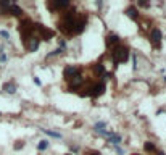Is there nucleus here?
I'll return each mask as SVG.
<instances>
[{"label": "nucleus", "mask_w": 166, "mask_h": 155, "mask_svg": "<svg viewBox=\"0 0 166 155\" xmlns=\"http://www.w3.org/2000/svg\"><path fill=\"white\" fill-rule=\"evenodd\" d=\"M143 149H145V152H156V147L153 142H150V140H147L145 145H143Z\"/></svg>", "instance_id": "obj_18"}, {"label": "nucleus", "mask_w": 166, "mask_h": 155, "mask_svg": "<svg viewBox=\"0 0 166 155\" xmlns=\"http://www.w3.org/2000/svg\"><path fill=\"white\" fill-rule=\"evenodd\" d=\"M132 155H139V153H132Z\"/></svg>", "instance_id": "obj_33"}, {"label": "nucleus", "mask_w": 166, "mask_h": 155, "mask_svg": "<svg viewBox=\"0 0 166 155\" xmlns=\"http://www.w3.org/2000/svg\"><path fill=\"white\" fill-rule=\"evenodd\" d=\"M44 132H45L47 136H52V137H56V139H60V137H61L60 132H53V131H48V129H44Z\"/></svg>", "instance_id": "obj_20"}, {"label": "nucleus", "mask_w": 166, "mask_h": 155, "mask_svg": "<svg viewBox=\"0 0 166 155\" xmlns=\"http://www.w3.org/2000/svg\"><path fill=\"white\" fill-rule=\"evenodd\" d=\"M150 3L148 2H139V6H148Z\"/></svg>", "instance_id": "obj_29"}, {"label": "nucleus", "mask_w": 166, "mask_h": 155, "mask_svg": "<svg viewBox=\"0 0 166 155\" xmlns=\"http://www.w3.org/2000/svg\"><path fill=\"white\" fill-rule=\"evenodd\" d=\"M69 82V90L73 92V89H79V87H82L84 86V82H85V78L81 74V73H77L76 76H73L71 79L68 81Z\"/></svg>", "instance_id": "obj_7"}, {"label": "nucleus", "mask_w": 166, "mask_h": 155, "mask_svg": "<svg viewBox=\"0 0 166 155\" xmlns=\"http://www.w3.org/2000/svg\"><path fill=\"white\" fill-rule=\"evenodd\" d=\"M34 82H35V86H42V82H40V79L37 76H34Z\"/></svg>", "instance_id": "obj_28"}, {"label": "nucleus", "mask_w": 166, "mask_h": 155, "mask_svg": "<svg viewBox=\"0 0 166 155\" xmlns=\"http://www.w3.org/2000/svg\"><path fill=\"white\" fill-rule=\"evenodd\" d=\"M77 73H79V68H77V66H74V65H68L66 68L63 69V78H64L66 81H69L71 78L76 76Z\"/></svg>", "instance_id": "obj_10"}, {"label": "nucleus", "mask_w": 166, "mask_h": 155, "mask_svg": "<svg viewBox=\"0 0 166 155\" xmlns=\"http://www.w3.org/2000/svg\"><path fill=\"white\" fill-rule=\"evenodd\" d=\"M24 47H26V50H29V52H35L39 48V45H40V39L35 36V34H31L29 37H27V40L23 44Z\"/></svg>", "instance_id": "obj_6"}, {"label": "nucleus", "mask_w": 166, "mask_h": 155, "mask_svg": "<svg viewBox=\"0 0 166 155\" xmlns=\"http://www.w3.org/2000/svg\"><path fill=\"white\" fill-rule=\"evenodd\" d=\"M63 50H61V48L58 47V48H56V50H53V52H50L48 55H47V58H52V57H55V55H60Z\"/></svg>", "instance_id": "obj_21"}, {"label": "nucleus", "mask_w": 166, "mask_h": 155, "mask_svg": "<svg viewBox=\"0 0 166 155\" xmlns=\"http://www.w3.org/2000/svg\"><path fill=\"white\" fill-rule=\"evenodd\" d=\"M106 139H108V144H113L114 147H116V145L121 142V136H119V134H116V132H111V134L108 136Z\"/></svg>", "instance_id": "obj_14"}, {"label": "nucleus", "mask_w": 166, "mask_h": 155, "mask_svg": "<svg viewBox=\"0 0 166 155\" xmlns=\"http://www.w3.org/2000/svg\"><path fill=\"white\" fill-rule=\"evenodd\" d=\"M132 63H134V69H137V55H132Z\"/></svg>", "instance_id": "obj_27"}, {"label": "nucleus", "mask_w": 166, "mask_h": 155, "mask_svg": "<svg viewBox=\"0 0 166 155\" xmlns=\"http://www.w3.org/2000/svg\"><path fill=\"white\" fill-rule=\"evenodd\" d=\"M71 150H73V152H74V153H76V152H77V150H79V149H77V147H76V145H71Z\"/></svg>", "instance_id": "obj_30"}, {"label": "nucleus", "mask_w": 166, "mask_h": 155, "mask_svg": "<svg viewBox=\"0 0 166 155\" xmlns=\"http://www.w3.org/2000/svg\"><path fill=\"white\" fill-rule=\"evenodd\" d=\"M11 3L13 2H0V13H2V15H8V10H10Z\"/></svg>", "instance_id": "obj_16"}, {"label": "nucleus", "mask_w": 166, "mask_h": 155, "mask_svg": "<svg viewBox=\"0 0 166 155\" xmlns=\"http://www.w3.org/2000/svg\"><path fill=\"white\" fill-rule=\"evenodd\" d=\"M150 42H151V45H153V47L160 48V42H161V31L160 29H151V32H150Z\"/></svg>", "instance_id": "obj_9"}, {"label": "nucleus", "mask_w": 166, "mask_h": 155, "mask_svg": "<svg viewBox=\"0 0 166 155\" xmlns=\"http://www.w3.org/2000/svg\"><path fill=\"white\" fill-rule=\"evenodd\" d=\"M3 90H5V92H8V94H15L16 92V86L13 82H5L3 84Z\"/></svg>", "instance_id": "obj_17"}, {"label": "nucleus", "mask_w": 166, "mask_h": 155, "mask_svg": "<svg viewBox=\"0 0 166 155\" xmlns=\"http://www.w3.org/2000/svg\"><path fill=\"white\" fill-rule=\"evenodd\" d=\"M84 155H100V152L98 150H85Z\"/></svg>", "instance_id": "obj_25"}, {"label": "nucleus", "mask_w": 166, "mask_h": 155, "mask_svg": "<svg viewBox=\"0 0 166 155\" xmlns=\"http://www.w3.org/2000/svg\"><path fill=\"white\" fill-rule=\"evenodd\" d=\"M32 26H34V23H32L29 18H24V19L19 21L18 31H19V36H21V40H23V44L27 40V37H29L31 34H32Z\"/></svg>", "instance_id": "obj_3"}, {"label": "nucleus", "mask_w": 166, "mask_h": 155, "mask_svg": "<svg viewBox=\"0 0 166 155\" xmlns=\"http://www.w3.org/2000/svg\"><path fill=\"white\" fill-rule=\"evenodd\" d=\"M93 71H95V74L102 76V78L106 74V71H105V66L102 65V63H97V65H93Z\"/></svg>", "instance_id": "obj_15"}, {"label": "nucleus", "mask_w": 166, "mask_h": 155, "mask_svg": "<svg viewBox=\"0 0 166 155\" xmlns=\"http://www.w3.org/2000/svg\"><path fill=\"white\" fill-rule=\"evenodd\" d=\"M129 57H131V52H129V48L126 45L119 44L118 47H114L111 50V60H113L114 66H118L119 63H126Z\"/></svg>", "instance_id": "obj_2"}, {"label": "nucleus", "mask_w": 166, "mask_h": 155, "mask_svg": "<svg viewBox=\"0 0 166 155\" xmlns=\"http://www.w3.org/2000/svg\"><path fill=\"white\" fill-rule=\"evenodd\" d=\"M66 155H73V153H66Z\"/></svg>", "instance_id": "obj_32"}, {"label": "nucleus", "mask_w": 166, "mask_h": 155, "mask_svg": "<svg viewBox=\"0 0 166 155\" xmlns=\"http://www.w3.org/2000/svg\"><path fill=\"white\" fill-rule=\"evenodd\" d=\"M47 147H48V140H40V142H39V145H37V149L42 152V150H45Z\"/></svg>", "instance_id": "obj_19"}, {"label": "nucleus", "mask_w": 166, "mask_h": 155, "mask_svg": "<svg viewBox=\"0 0 166 155\" xmlns=\"http://www.w3.org/2000/svg\"><path fill=\"white\" fill-rule=\"evenodd\" d=\"M77 16L79 13L74 11L73 6H69L68 10L61 11V16H60V21H58V31L64 36H76V21H77Z\"/></svg>", "instance_id": "obj_1"}, {"label": "nucleus", "mask_w": 166, "mask_h": 155, "mask_svg": "<svg viewBox=\"0 0 166 155\" xmlns=\"http://www.w3.org/2000/svg\"><path fill=\"white\" fill-rule=\"evenodd\" d=\"M58 44H60V48H61V50H64V48H66V42H64V39H60Z\"/></svg>", "instance_id": "obj_24"}, {"label": "nucleus", "mask_w": 166, "mask_h": 155, "mask_svg": "<svg viewBox=\"0 0 166 155\" xmlns=\"http://www.w3.org/2000/svg\"><path fill=\"white\" fill-rule=\"evenodd\" d=\"M23 8L21 6H18L16 3H11L10 10H8V15H13V16H23Z\"/></svg>", "instance_id": "obj_13"}, {"label": "nucleus", "mask_w": 166, "mask_h": 155, "mask_svg": "<svg viewBox=\"0 0 166 155\" xmlns=\"http://www.w3.org/2000/svg\"><path fill=\"white\" fill-rule=\"evenodd\" d=\"M156 155H166L164 152H156Z\"/></svg>", "instance_id": "obj_31"}, {"label": "nucleus", "mask_w": 166, "mask_h": 155, "mask_svg": "<svg viewBox=\"0 0 166 155\" xmlns=\"http://www.w3.org/2000/svg\"><path fill=\"white\" fill-rule=\"evenodd\" d=\"M119 42H121V39L116 36V34H108V36H106V47L111 48V50L114 47L119 45Z\"/></svg>", "instance_id": "obj_11"}, {"label": "nucleus", "mask_w": 166, "mask_h": 155, "mask_svg": "<svg viewBox=\"0 0 166 155\" xmlns=\"http://www.w3.org/2000/svg\"><path fill=\"white\" fill-rule=\"evenodd\" d=\"M105 89H106V86H105V81H100V82H93V86H92V94H90V97L97 98V97H100V95H103Z\"/></svg>", "instance_id": "obj_8"}, {"label": "nucleus", "mask_w": 166, "mask_h": 155, "mask_svg": "<svg viewBox=\"0 0 166 155\" xmlns=\"http://www.w3.org/2000/svg\"><path fill=\"white\" fill-rule=\"evenodd\" d=\"M0 36H2V37H5L6 40H8V39H10V32L3 29V31H0Z\"/></svg>", "instance_id": "obj_23"}, {"label": "nucleus", "mask_w": 166, "mask_h": 155, "mask_svg": "<svg viewBox=\"0 0 166 155\" xmlns=\"http://www.w3.org/2000/svg\"><path fill=\"white\" fill-rule=\"evenodd\" d=\"M23 147H24V142H23V140H18V142L13 145V149H15V150H19V149H23Z\"/></svg>", "instance_id": "obj_22"}, {"label": "nucleus", "mask_w": 166, "mask_h": 155, "mask_svg": "<svg viewBox=\"0 0 166 155\" xmlns=\"http://www.w3.org/2000/svg\"><path fill=\"white\" fill-rule=\"evenodd\" d=\"M114 150H116V153H118V155H122V153H124V152H122V149H121L119 145H116V147H114Z\"/></svg>", "instance_id": "obj_26"}, {"label": "nucleus", "mask_w": 166, "mask_h": 155, "mask_svg": "<svg viewBox=\"0 0 166 155\" xmlns=\"http://www.w3.org/2000/svg\"><path fill=\"white\" fill-rule=\"evenodd\" d=\"M32 34H35L40 40H48V39H52L53 37V31L52 29H48V27H45L44 24H40V23H34L32 26Z\"/></svg>", "instance_id": "obj_4"}, {"label": "nucleus", "mask_w": 166, "mask_h": 155, "mask_svg": "<svg viewBox=\"0 0 166 155\" xmlns=\"http://www.w3.org/2000/svg\"><path fill=\"white\" fill-rule=\"evenodd\" d=\"M126 15L131 18L132 21H137V19H139V11H137V6L131 5V6H129V8L126 10Z\"/></svg>", "instance_id": "obj_12"}, {"label": "nucleus", "mask_w": 166, "mask_h": 155, "mask_svg": "<svg viewBox=\"0 0 166 155\" xmlns=\"http://www.w3.org/2000/svg\"><path fill=\"white\" fill-rule=\"evenodd\" d=\"M71 6V3L69 2H47V8L52 11V13H61V11H64V10H68Z\"/></svg>", "instance_id": "obj_5"}]
</instances>
